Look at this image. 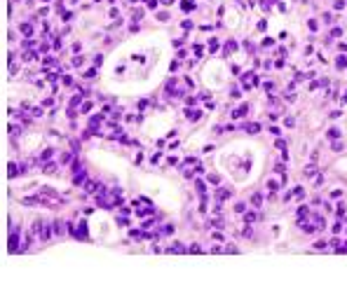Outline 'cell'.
Instances as JSON below:
<instances>
[{
	"mask_svg": "<svg viewBox=\"0 0 347 297\" xmlns=\"http://www.w3.org/2000/svg\"><path fill=\"white\" fill-rule=\"evenodd\" d=\"M246 112H249V105H246V103H244V105H239V108H237V110H232V117H235V119H237V117H244Z\"/></svg>",
	"mask_w": 347,
	"mask_h": 297,
	"instance_id": "obj_1",
	"label": "cell"
},
{
	"mask_svg": "<svg viewBox=\"0 0 347 297\" xmlns=\"http://www.w3.org/2000/svg\"><path fill=\"white\" fill-rule=\"evenodd\" d=\"M232 52H237V42H235V40H228V45H225V56L232 54Z\"/></svg>",
	"mask_w": 347,
	"mask_h": 297,
	"instance_id": "obj_2",
	"label": "cell"
},
{
	"mask_svg": "<svg viewBox=\"0 0 347 297\" xmlns=\"http://www.w3.org/2000/svg\"><path fill=\"white\" fill-rule=\"evenodd\" d=\"M78 239H87V225L80 222V227H78V234H75Z\"/></svg>",
	"mask_w": 347,
	"mask_h": 297,
	"instance_id": "obj_3",
	"label": "cell"
},
{
	"mask_svg": "<svg viewBox=\"0 0 347 297\" xmlns=\"http://www.w3.org/2000/svg\"><path fill=\"white\" fill-rule=\"evenodd\" d=\"M244 129H246V131H249V133H258V131H260V124L251 122V124H244Z\"/></svg>",
	"mask_w": 347,
	"mask_h": 297,
	"instance_id": "obj_4",
	"label": "cell"
},
{
	"mask_svg": "<svg viewBox=\"0 0 347 297\" xmlns=\"http://www.w3.org/2000/svg\"><path fill=\"white\" fill-rule=\"evenodd\" d=\"M228 196H230V190H218V192H216V201L220 204L223 199H228Z\"/></svg>",
	"mask_w": 347,
	"mask_h": 297,
	"instance_id": "obj_5",
	"label": "cell"
},
{
	"mask_svg": "<svg viewBox=\"0 0 347 297\" xmlns=\"http://www.w3.org/2000/svg\"><path fill=\"white\" fill-rule=\"evenodd\" d=\"M16 241H19V234L12 232V236H10V250H16Z\"/></svg>",
	"mask_w": 347,
	"mask_h": 297,
	"instance_id": "obj_6",
	"label": "cell"
},
{
	"mask_svg": "<svg viewBox=\"0 0 347 297\" xmlns=\"http://www.w3.org/2000/svg\"><path fill=\"white\" fill-rule=\"evenodd\" d=\"M251 204H253V206H260V204H263V196L258 194V192H256V194L251 196Z\"/></svg>",
	"mask_w": 347,
	"mask_h": 297,
	"instance_id": "obj_7",
	"label": "cell"
},
{
	"mask_svg": "<svg viewBox=\"0 0 347 297\" xmlns=\"http://www.w3.org/2000/svg\"><path fill=\"white\" fill-rule=\"evenodd\" d=\"M185 115L190 117V119H199V117H202V112H199V110H197V112H195V110H185Z\"/></svg>",
	"mask_w": 347,
	"mask_h": 297,
	"instance_id": "obj_8",
	"label": "cell"
},
{
	"mask_svg": "<svg viewBox=\"0 0 347 297\" xmlns=\"http://www.w3.org/2000/svg\"><path fill=\"white\" fill-rule=\"evenodd\" d=\"M336 66H338V68H347V56H338Z\"/></svg>",
	"mask_w": 347,
	"mask_h": 297,
	"instance_id": "obj_9",
	"label": "cell"
},
{
	"mask_svg": "<svg viewBox=\"0 0 347 297\" xmlns=\"http://www.w3.org/2000/svg\"><path fill=\"white\" fill-rule=\"evenodd\" d=\"M21 33H24V35H31V33H33L31 24H21Z\"/></svg>",
	"mask_w": 347,
	"mask_h": 297,
	"instance_id": "obj_10",
	"label": "cell"
},
{
	"mask_svg": "<svg viewBox=\"0 0 347 297\" xmlns=\"http://www.w3.org/2000/svg\"><path fill=\"white\" fill-rule=\"evenodd\" d=\"M244 220H246V225H253V222H256V213H246Z\"/></svg>",
	"mask_w": 347,
	"mask_h": 297,
	"instance_id": "obj_11",
	"label": "cell"
},
{
	"mask_svg": "<svg viewBox=\"0 0 347 297\" xmlns=\"http://www.w3.org/2000/svg\"><path fill=\"white\" fill-rule=\"evenodd\" d=\"M209 49H211V52H216V49H218V40H216V37H211V40H209Z\"/></svg>",
	"mask_w": 347,
	"mask_h": 297,
	"instance_id": "obj_12",
	"label": "cell"
},
{
	"mask_svg": "<svg viewBox=\"0 0 347 297\" xmlns=\"http://www.w3.org/2000/svg\"><path fill=\"white\" fill-rule=\"evenodd\" d=\"M169 250H171V253H183V250H185V248H183L181 243H174V246H171Z\"/></svg>",
	"mask_w": 347,
	"mask_h": 297,
	"instance_id": "obj_13",
	"label": "cell"
},
{
	"mask_svg": "<svg viewBox=\"0 0 347 297\" xmlns=\"http://www.w3.org/2000/svg\"><path fill=\"white\" fill-rule=\"evenodd\" d=\"M7 173H10V178H14V175H16V164H10V166H7Z\"/></svg>",
	"mask_w": 347,
	"mask_h": 297,
	"instance_id": "obj_14",
	"label": "cell"
},
{
	"mask_svg": "<svg viewBox=\"0 0 347 297\" xmlns=\"http://www.w3.org/2000/svg\"><path fill=\"white\" fill-rule=\"evenodd\" d=\"M340 136V131H338V129H328V138H333V140H336V138Z\"/></svg>",
	"mask_w": 347,
	"mask_h": 297,
	"instance_id": "obj_15",
	"label": "cell"
},
{
	"mask_svg": "<svg viewBox=\"0 0 347 297\" xmlns=\"http://www.w3.org/2000/svg\"><path fill=\"white\" fill-rule=\"evenodd\" d=\"M209 183H214V185H218V183H220V178H218L216 173H211V175H209Z\"/></svg>",
	"mask_w": 347,
	"mask_h": 297,
	"instance_id": "obj_16",
	"label": "cell"
},
{
	"mask_svg": "<svg viewBox=\"0 0 347 297\" xmlns=\"http://www.w3.org/2000/svg\"><path fill=\"white\" fill-rule=\"evenodd\" d=\"M267 187H270V190H272V192H277V190H279V183L270 180V183H267Z\"/></svg>",
	"mask_w": 347,
	"mask_h": 297,
	"instance_id": "obj_17",
	"label": "cell"
},
{
	"mask_svg": "<svg viewBox=\"0 0 347 297\" xmlns=\"http://www.w3.org/2000/svg\"><path fill=\"white\" fill-rule=\"evenodd\" d=\"M317 173V169L314 166H307V169H305V175H314Z\"/></svg>",
	"mask_w": 347,
	"mask_h": 297,
	"instance_id": "obj_18",
	"label": "cell"
},
{
	"mask_svg": "<svg viewBox=\"0 0 347 297\" xmlns=\"http://www.w3.org/2000/svg\"><path fill=\"white\" fill-rule=\"evenodd\" d=\"M197 192L204 196V183H202V180H197Z\"/></svg>",
	"mask_w": 347,
	"mask_h": 297,
	"instance_id": "obj_19",
	"label": "cell"
},
{
	"mask_svg": "<svg viewBox=\"0 0 347 297\" xmlns=\"http://www.w3.org/2000/svg\"><path fill=\"white\" fill-rule=\"evenodd\" d=\"M202 52H204L202 45H195V54H197V56H202Z\"/></svg>",
	"mask_w": 347,
	"mask_h": 297,
	"instance_id": "obj_20",
	"label": "cell"
},
{
	"mask_svg": "<svg viewBox=\"0 0 347 297\" xmlns=\"http://www.w3.org/2000/svg\"><path fill=\"white\" fill-rule=\"evenodd\" d=\"M181 7H183V10H185V12H190V10H192V7H195V5H192V2H183Z\"/></svg>",
	"mask_w": 347,
	"mask_h": 297,
	"instance_id": "obj_21",
	"label": "cell"
},
{
	"mask_svg": "<svg viewBox=\"0 0 347 297\" xmlns=\"http://www.w3.org/2000/svg\"><path fill=\"white\" fill-rule=\"evenodd\" d=\"M331 35H333V37H340V35H342V31H340V28H333Z\"/></svg>",
	"mask_w": 347,
	"mask_h": 297,
	"instance_id": "obj_22",
	"label": "cell"
},
{
	"mask_svg": "<svg viewBox=\"0 0 347 297\" xmlns=\"http://www.w3.org/2000/svg\"><path fill=\"white\" fill-rule=\"evenodd\" d=\"M235 211L237 213H244V204H235Z\"/></svg>",
	"mask_w": 347,
	"mask_h": 297,
	"instance_id": "obj_23",
	"label": "cell"
},
{
	"mask_svg": "<svg viewBox=\"0 0 347 297\" xmlns=\"http://www.w3.org/2000/svg\"><path fill=\"white\" fill-rule=\"evenodd\" d=\"M333 150H336V152H340V150H342V143H338V140H336V143H333Z\"/></svg>",
	"mask_w": 347,
	"mask_h": 297,
	"instance_id": "obj_24",
	"label": "cell"
},
{
	"mask_svg": "<svg viewBox=\"0 0 347 297\" xmlns=\"http://www.w3.org/2000/svg\"><path fill=\"white\" fill-rule=\"evenodd\" d=\"M342 101H345V103H347V91H345V94H342Z\"/></svg>",
	"mask_w": 347,
	"mask_h": 297,
	"instance_id": "obj_25",
	"label": "cell"
}]
</instances>
